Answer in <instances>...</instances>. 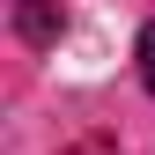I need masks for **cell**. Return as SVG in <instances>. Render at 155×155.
Instances as JSON below:
<instances>
[{
    "mask_svg": "<svg viewBox=\"0 0 155 155\" xmlns=\"http://www.w3.org/2000/svg\"><path fill=\"white\" fill-rule=\"evenodd\" d=\"M15 30H22V45H59L67 8L59 0H15Z\"/></svg>",
    "mask_w": 155,
    "mask_h": 155,
    "instance_id": "1",
    "label": "cell"
},
{
    "mask_svg": "<svg viewBox=\"0 0 155 155\" xmlns=\"http://www.w3.org/2000/svg\"><path fill=\"white\" fill-rule=\"evenodd\" d=\"M140 81H148V96H155V22L140 30Z\"/></svg>",
    "mask_w": 155,
    "mask_h": 155,
    "instance_id": "2",
    "label": "cell"
}]
</instances>
